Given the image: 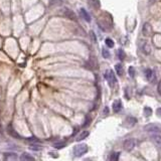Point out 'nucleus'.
<instances>
[{"label": "nucleus", "mask_w": 161, "mask_h": 161, "mask_svg": "<svg viewBox=\"0 0 161 161\" xmlns=\"http://www.w3.org/2000/svg\"><path fill=\"white\" fill-rule=\"evenodd\" d=\"M151 139H152L153 143L155 144L156 146H158V147H161V135L155 134V135H153V136L151 137Z\"/></svg>", "instance_id": "f8f14e48"}, {"label": "nucleus", "mask_w": 161, "mask_h": 161, "mask_svg": "<svg viewBox=\"0 0 161 161\" xmlns=\"http://www.w3.org/2000/svg\"><path fill=\"white\" fill-rule=\"evenodd\" d=\"M124 122H125L124 126H126V127H133L137 123V119L135 117H132V116H128V117L125 119Z\"/></svg>", "instance_id": "6e6552de"}, {"label": "nucleus", "mask_w": 161, "mask_h": 161, "mask_svg": "<svg viewBox=\"0 0 161 161\" xmlns=\"http://www.w3.org/2000/svg\"><path fill=\"white\" fill-rule=\"evenodd\" d=\"M54 146L56 148V149H61L65 146V142H58V143H54Z\"/></svg>", "instance_id": "a878e982"}, {"label": "nucleus", "mask_w": 161, "mask_h": 161, "mask_svg": "<svg viewBox=\"0 0 161 161\" xmlns=\"http://www.w3.org/2000/svg\"><path fill=\"white\" fill-rule=\"evenodd\" d=\"M7 131H8V133H9L10 136L13 137V138H16V139H19V138H20V135L18 134V133L16 132L15 130H14L13 126H12L11 124L8 125V127H7Z\"/></svg>", "instance_id": "1a4fd4ad"}, {"label": "nucleus", "mask_w": 161, "mask_h": 161, "mask_svg": "<svg viewBox=\"0 0 161 161\" xmlns=\"http://www.w3.org/2000/svg\"><path fill=\"white\" fill-rule=\"evenodd\" d=\"M17 159H18V157L15 153L10 152V153L4 154V160H17Z\"/></svg>", "instance_id": "4468645a"}, {"label": "nucleus", "mask_w": 161, "mask_h": 161, "mask_svg": "<svg viewBox=\"0 0 161 161\" xmlns=\"http://www.w3.org/2000/svg\"><path fill=\"white\" fill-rule=\"evenodd\" d=\"M88 136H89V132H88V131H83V132L80 133L79 136L77 137V141L83 140V139H85L86 137H88Z\"/></svg>", "instance_id": "aec40b11"}, {"label": "nucleus", "mask_w": 161, "mask_h": 161, "mask_svg": "<svg viewBox=\"0 0 161 161\" xmlns=\"http://www.w3.org/2000/svg\"><path fill=\"white\" fill-rule=\"evenodd\" d=\"M88 152V146L86 144H79L74 148V155L76 157H80Z\"/></svg>", "instance_id": "f257e3e1"}, {"label": "nucleus", "mask_w": 161, "mask_h": 161, "mask_svg": "<svg viewBox=\"0 0 161 161\" xmlns=\"http://www.w3.org/2000/svg\"><path fill=\"white\" fill-rule=\"evenodd\" d=\"M157 92H158V94L161 95V82H159V84H158V87H157Z\"/></svg>", "instance_id": "c85d7f7f"}, {"label": "nucleus", "mask_w": 161, "mask_h": 161, "mask_svg": "<svg viewBox=\"0 0 161 161\" xmlns=\"http://www.w3.org/2000/svg\"><path fill=\"white\" fill-rule=\"evenodd\" d=\"M120 158V152H113V153L110 154V157L109 159L112 161H116Z\"/></svg>", "instance_id": "a211bd4d"}, {"label": "nucleus", "mask_w": 161, "mask_h": 161, "mask_svg": "<svg viewBox=\"0 0 161 161\" xmlns=\"http://www.w3.org/2000/svg\"><path fill=\"white\" fill-rule=\"evenodd\" d=\"M102 56L105 58H109L111 56V54H110V52L107 48H102Z\"/></svg>", "instance_id": "4be33fe9"}, {"label": "nucleus", "mask_w": 161, "mask_h": 161, "mask_svg": "<svg viewBox=\"0 0 161 161\" xmlns=\"http://www.w3.org/2000/svg\"><path fill=\"white\" fill-rule=\"evenodd\" d=\"M152 31H153V29H152L151 24L149 22L144 23L143 27H142V33H143L144 36H150L152 34Z\"/></svg>", "instance_id": "39448f33"}, {"label": "nucleus", "mask_w": 161, "mask_h": 161, "mask_svg": "<svg viewBox=\"0 0 161 161\" xmlns=\"http://www.w3.org/2000/svg\"><path fill=\"white\" fill-rule=\"evenodd\" d=\"M135 146H136V141H135L134 139H131V138L125 140L124 143H123V147H124V149L126 150V151H132L135 148Z\"/></svg>", "instance_id": "20e7f679"}, {"label": "nucleus", "mask_w": 161, "mask_h": 161, "mask_svg": "<svg viewBox=\"0 0 161 161\" xmlns=\"http://www.w3.org/2000/svg\"><path fill=\"white\" fill-rule=\"evenodd\" d=\"M89 2H90V5L92 6V7H94L95 9H99V8H100L101 4L99 0H89Z\"/></svg>", "instance_id": "f3484780"}, {"label": "nucleus", "mask_w": 161, "mask_h": 161, "mask_svg": "<svg viewBox=\"0 0 161 161\" xmlns=\"http://www.w3.org/2000/svg\"><path fill=\"white\" fill-rule=\"evenodd\" d=\"M80 15L83 16V18H84V19L86 20L87 22H91V20H92V18H91L90 14L88 13V11H87V10L85 9V8H80Z\"/></svg>", "instance_id": "9b49d317"}, {"label": "nucleus", "mask_w": 161, "mask_h": 161, "mask_svg": "<svg viewBox=\"0 0 161 161\" xmlns=\"http://www.w3.org/2000/svg\"><path fill=\"white\" fill-rule=\"evenodd\" d=\"M20 160L22 161H34V157L30 155L28 153H22L20 156Z\"/></svg>", "instance_id": "2eb2a0df"}, {"label": "nucleus", "mask_w": 161, "mask_h": 161, "mask_svg": "<svg viewBox=\"0 0 161 161\" xmlns=\"http://www.w3.org/2000/svg\"><path fill=\"white\" fill-rule=\"evenodd\" d=\"M105 42H106V45L108 46V47H114V45H115V43H114V41H113V39H106L105 40Z\"/></svg>", "instance_id": "5701e85b"}, {"label": "nucleus", "mask_w": 161, "mask_h": 161, "mask_svg": "<svg viewBox=\"0 0 161 161\" xmlns=\"http://www.w3.org/2000/svg\"><path fill=\"white\" fill-rule=\"evenodd\" d=\"M117 54H118V58H119L121 61H123L125 58H126V54H125V52L122 50V48H119V50H118Z\"/></svg>", "instance_id": "412c9836"}, {"label": "nucleus", "mask_w": 161, "mask_h": 161, "mask_svg": "<svg viewBox=\"0 0 161 161\" xmlns=\"http://www.w3.org/2000/svg\"><path fill=\"white\" fill-rule=\"evenodd\" d=\"M27 142H29V143H40V141L39 138H36L35 136H31V137H28V138L25 139Z\"/></svg>", "instance_id": "6ab92c4d"}, {"label": "nucleus", "mask_w": 161, "mask_h": 161, "mask_svg": "<svg viewBox=\"0 0 161 161\" xmlns=\"http://www.w3.org/2000/svg\"><path fill=\"white\" fill-rule=\"evenodd\" d=\"M122 107H123L122 102H121L120 100H117L113 103V111L115 112V113H119V112H121Z\"/></svg>", "instance_id": "9d476101"}, {"label": "nucleus", "mask_w": 161, "mask_h": 161, "mask_svg": "<svg viewBox=\"0 0 161 161\" xmlns=\"http://www.w3.org/2000/svg\"><path fill=\"white\" fill-rule=\"evenodd\" d=\"M91 36H92V39H93V40H94V42H96V36H95V34H94V32H93V31H91Z\"/></svg>", "instance_id": "7c9ffc66"}, {"label": "nucleus", "mask_w": 161, "mask_h": 161, "mask_svg": "<svg viewBox=\"0 0 161 161\" xmlns=\"http://www.w3.org/2000/svg\"><path fill=\"white\" fill-rule=\"evenodd\" d=\"M90 122H91V118H90V117H87V120L85 121L84 127H87V126H89V124H90Z\"/></svg>", "instance_id": "cd10ccee"}, {"label": "nucleus", "mask_w": 161, "mask_h": 161, "mask_svg": "<svg viewBox=\"0 0 161 161\" xmlns=\"http://www.w3.org/2000/svg\"><path fill=\"white\" fill-rule=\"evenodd\" d=\"M142 44H141V50L144 52L145 54H150L152 52V47L151 44L147 41V40H142Z\"/></svg>", "instance_id": "423d86ee"}, {"label": "nucleus", "mask_w": 161, "mask_h": 161, "mask_svg": "<svg viewBox=\"0 0 161 161\" xmlns=\"http://www.w3.org/2000/svg\"><path fill=\"white\" fill-rule=\"evenodd\" d=\"M105 78H106L107 82L109 83V85L111 87H113L114 85L116 84V82H117V80H116V77H115V74H114L113 71H111V69H108V71L106 72Z\"/></svg>", "instance_id": "7ed1b4c3"}, {"label": "nucleus", "mask_w": 161, "mask_h": 161, "mask_svg": "<svg viewBox=\"0 0 161 161\" xmlns=\"http://www.w3.org/2000/svg\"><path fill=\"white\" fill-rule=\"evenodd\" d=\"M156 114H157V116H159V117H161V107L158 108V109L156 110Z\"/></svg>", "instance_id": "c756f323"}, {"label": "nucleus", "mask_w": 161, "mask_h": 161, "mask_svg": "<svg viewBox=\"0 0 161 161\" xmlns=\"http://www.w3.org/2000/svg\"><path fill=\"white\" fill-rule=\"evenodd\" d=\"M61 3H63V0H50V6H58V5H61Z\"/></svg>", "instance_id": "b1692460"}, {"label": "nucleus", "mask_w": 161, "mask_h": 161, "mask_svg": "<svg viewBox=\"0 0 161 161\" xmlns=\"http://www.w3.org/2000/svg\"><path fill=\"white\" fill-rule=\"evenodd\" d=\"M115 69H116V72H117L118 76H119V77H122L123 74H124V69H123V65H121V63H117V65H115Z\"/></svg>", "instance_id": "dca6fc26"}, {"label": "nucleus", "mask_w": 161, "mask_h": 161, "mask_svg": "<svg viewBox=\"0 0 161 161\" xmlns=\"http://www.w3.org/2000/svg\"><path fill=\"white\" fill-rule=\"evenodd\" d=\"M128 72H129V75H130L131 78H134L135 77V73H136V72H135L134 67H129V69H128Z\"/></svg>", "instance_id": "bb28decb"}, {"label": "nucleus", "mask_w": 161, "mask_h": 161, "mask_svg": "<svg viewBox=\"0 0 161 161\" xmlns=\"http://www.w3.org/2000/svg\"><path fill=\"white\" fill-rule=\"evenodd\" d=\"M145 76H146V79L148 80H150V82H152V80H154V72L152 71L151 69H147L145 71Z\"/></svg>", "instance_id": "ddd939ff"}, {"label": "nucleus", "mask_w": 161, "mask_h": 161, "mask_svg": "<svg viewBox=\"0 0 161 161\" xmlns=\"http://www.w3.org/2000/svg\"><path fill=\"white\" fill-rule=\"evenodd\" d=\"M63 15L71 20H77V16H76L75 12L69 8H63Z\"/></svg>", "instance_id": "0eeeda50"}, {"label": "nucleus", "mask_w": 161, "mask_h": 161, "mask_svg": "<svg viewBox=\"0 0 161 161\" xmlns=\"http://www.w3.org/2000/svg\"><path fill=\"white\" fill-rule=\"evenodd\" d=\"M144 114H145L146 117H149V116H151L152 109L150 107H145V108H144Z\"/></svg>", "instance_id": "393cba45"}, {"label": "nucleus", "mask_w": 161, "mask_h": 161, "mask_svg": "<svg viewBox=\"0 0 161 161\" xmlns=\"http://www.w3.org/2000/svg\"><path fill=\"white\" fill-rule=\"evenodd\" d=\"M144 130L151 133H161V124H147L144 127Z\"/></svg>", "instance_id": "f03ea898"}]
</instances>
